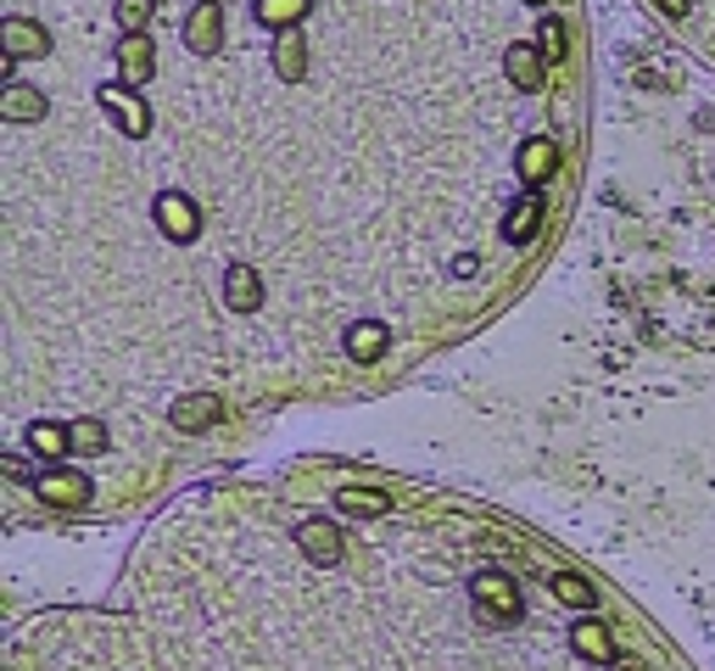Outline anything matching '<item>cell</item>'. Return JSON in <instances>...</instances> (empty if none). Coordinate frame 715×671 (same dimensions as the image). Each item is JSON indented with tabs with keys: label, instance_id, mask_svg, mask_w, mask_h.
I'll use <instances>...</instances> for the list:
<instances>
[{
	"label": "cell",
	"instance_id": "1",
	"mask_svg": "<svg viewBox=\"0 0 715 671\" xmlns=\"http://www.w3.org/2000/svg\"><path fill=\"white\" fill-rule=\"evenodd\" d=\"M470 599H476L487 616H498V621H514V616H520V587H514L503 571H481V576L470 582Z\"/></svg>",
	"mask_w": 715,
	"mask_h": 671
},
{
	"label": "cell",
	"instance_id": "2",
	"mask_svg": "<svg viewBox=\"0 0 715 671\" xmlns=\"http://www.w3.org/2000/svg\"><path fill=\"white\" fill-rule=\"evenodd\" d=\"M185 45L196 56H213L224 45V7H218V0H202V7L185 18Z\"/></svg>",
	"mask_w": 715,
	"mask_h": 671
},
{
	"label": "cell",
	"instance_id": "3",
	"mask_svg": "<svg viewBox=\"0 0 715 671\" xmlns=\"http://www.w3.org/2000/svg\"><path fill=\"white\" fill-rule=\"evenodd\" d=\"M157 224H162V235L168 241H196V202L191 196H179V191H162L157 196Z\"/></svg>",
	"mask_w": 715,
	"mask_h": 671
},
{
	"label": "cell",
	"instance_id": "4",
	"mask_svg": "<svg viewBox=\"0 0 715 671\" xmlns=\"http://www.w3.org/2000/svg\"><path fill=\"white\" fill-rule=\"evenodd\" d=\"M102 107L124 124V135H146L151 129V113L140 96H129V84H102Z\"/></svg>",
	"mask_w": 715,
	"mask_h": 671
},
{
	"label": "cell",
	"instance_id": "5",
	"mask_svg": "<svg viewBox=\"0 0 715 671\" xmlns=\"http://www.w3.org/2000/svg\"><path fill=\"white\" fill-rule=\"evenodd\" d=\"M218 419H224V397H213V392H191V397L173 403V426L179 432H207V426H218Z\"/></svg>",
	"mask_w": 715,
	"mask_h": 671
},
{
	"label": "cell",
	"instance_id": "6",
	"mask_svg": "<svg viewBox=\"0 0 715 671\" xmlns=\"http://www.w3.org/2000/svg\"><path fill=\"white\" fill-rule=\"evenodd\" d=\"M40 498L56 503V510H73V503L89 498V476H78V470H45L40 476Z\"/></svg>",
	"mask_w": 715,
	"mask_h": 671
},
{
	"label": "cell",
	"instance_id": "7",
	"mask_svg": "<svg viewBox=\"0 0 715 671\" xmlns=\"http://www.w3.org/2000/svg\"><path fill=\"white\" fill-rule=\"evenodd\" d=\"M570 649L581 654V660H598V665H609L615 660V638H609V621H576L570 627Z\"/></svg>",
	"mask_w": 715,
	"mask_h": 671
},
{
	"label": "cell",
	"instance_id": "8",
	"mask_svg": "<svg viewBox=\"0 0 715 671\" xmlns=\"http://www.w3.org/2000/svg\"><path fill=\"white\" fill-rule=\"evenodd\" d=\"M514 162H520V180H531V191H536V185H543L554 168H559V146H554V140H525Z\"/></svg>",
	"mask_w": 715,
	"mask_h": 671
},
{
	"label": "cell",
	"instance_id": "9",
	"mask_svg": "<svg viewBox=\"0 0 715 671\" xmlns=\"http://www.w3.org/2000/svg\"><path fill=\"white\" fill-rule=\"evenodd\" d=\"M536 224H543V196H536V191H525V196L509 207V219H503V241L525 246V241L536 235Z\"/></svg>",
	"mask_w": 715,
	"mask_h": 671
},
{
	"label": "cell",
	"instance_id": "10",
	"mask_svg": "<svg viewBox=\"0 0 715 671\" xmlns=\"http://www.w3.org/2000/svg\"><path fill=\"white\" fill-rule=\"evenodd\" d=\"M224 302H230L235 313H257V302H263V280H257V269L235 264V269L224 275Z\"/></svg>",
	"mask_w": 715,
	"mask_h": 671
},
{
	"label": "cell",
	"instance_id": "11",
	"mask_svg": "<svg viewBox=\"0 0 715 671\" xmlns=\"http://www.w3.org/2000/svg\"><path fill=\"white\" fill-rule=\"evenodd\" d=\"M118 73H124L129 84H146V78L157 73V56H151V40H146V34H129V40L118 45Z\"/></svg>",
	"mask_w": 715,
	"mask_h": 671
},
{
	"label": "cell",
	"instance_id": "12",
	"mask_svg": "<svg viewBox=\"0 0 715 671\" xmlns=\"http://www.w3.org/2000/svg\"><path fill=\"white\" fill-rule=\"evenodd\" d=\"M297 543H302V554H308L313 565H335V560H341V537H335L330 521H308V526L297 532Z\"/></svg>",
	"mask_w": 715,
	"mask_h": 671
},
{
	"label": "cell",
	"instance_id": "13",
	"mask_svg": "<svg viewBox=\"0 0 715 671\" xmlns=\"http://www.w3.org/2000/svg\"><path fill=\"white\" fill-rule=\"evenodd\" d=\"M0 40H7V56H40L51 45L45 29L29 23V18H7V23H0Z\"/></svg>",
	"mask_w": 715,
	"mask_h": 671
},
{
	"label": "cell",
	"instance_id": "14",
	"mask_svg": "<svg viewBox=\"0 0 715 671\" xmlns=\"http://www.w3.org/2000/svg\"><path fill=\"white\" fill-rule=\"evenodd\" d=\"M346 353H352L357 364H375V359L386 353V324H375V319H357V324L346 330Z\"/></svg>",
	"mask_w": 715,
	"mask_h": 671
},
{
	"label": "cell",
	"instance_id": "15",
	"mask_svg": "<svg viewBox=\"0 0 715 671\" xmlns=\"http://www.w3.org/2000/svg\"><path fill=\"white\" fill-rule=\"evenodd\" d=\"M503 67H509V78L520 84V90H543V56H536V45H509Z\"/></svg>",
	"mask_w": 715,
	"mask_h": 671
},
{
	"label": "cell",
	"instance_id": "16",
	"mask_svg": "<svg viewBox=\"0 0 715 671\" xmlns=\"http://www.w3.org/2000/svg\"><path fill=\"white\" fill-rule=\"evenodd\" d=\"M0 113H7L12 124H34V118H45V96L34 90V84H7V102H0Z\"/></svg>",
	"mask_w": 715,
	"mask_h": 671
},
{
	"label": "cell",
	"instance_id": "17",
	"mask_svg": "<svg viewBox=\"0 0 715 671\" xmlns=\"http://www.w3.org/2000/svg\"><path fill=\"white\" fill-rule=\"evenodd\" d=\"M335 503H341L346 515H386V510H392V498L375 492V487H341Z\"/></svg>",
	"mask_w": 715,
	"mask_h": 671
},
{
	"label": "cell",
	"instance_id": "18",
	"mask_svg": "<svg viewBox=\"0 0 715 671\" xmlns=\"http://www.w3.org/2000/svg\"><path fill=\"white\" fill-rule=\"evenodd\" d=\"M308 7H313V0H257V18L268 29H297L308 18Z\"/></svg>",
	"mask_w": 715,
	"mask_h": 671
},
{
	"label": "cell",
	"instance_id": "19",
	"mask_svg": "<svg viewBox=\"0 0 715 671\" xmlns=\"http://www.w3.org/2000/svg\"><path fill=\"white\" fill-rule=\"evenodd\" d=\"M302 67H308V45H302V34H286V40L275 45V73H280L286 84H297Z\"/></svg>",
	"mask_w": 715,
	"mask_h": 671
},
{
	"label": "cell",
	"instance_id": "20",
	"mask_svg": "<svg viewBox=\"0 0 715 671\" xmlns=\"http://www.w3.org/2000/svg\"><path fill=\"white\" fill-rule=\"evenodd\" d=\"M554 599L570 605V610H593L598 594H593V582H581L576 571H559V576H554Z\"/></svg>",
	"mask_w": 715,
	"mask_h": 671
},
{
	"label": "cell",
	"instance_id": "21",
	"mask_svg": "<svg viewBox=\"0 0 715 671\" xmlns=\"http://www.w3.org/2000/svg\"><path fill=\"white\" fill-rule=\"evenodd\" d=\"M29 448L40 459H56V454H73V437L62 426H51V419H40V426H29Z\"/></svg>",
	"mask_w": 715,
	"mask_h": 671
},
{
	"label": "cell",
	"instance_id": "22",
	"mask_svg": "<svg viewBox=\"0 0 715 671\" xmlns=\"http://www.w3.org/2000/svg\"><path fill=\"white\" fill-rule=\"evenodd\" d=\"M67 437H73V454H102L107 448V426H102V419H73Z\"/></svg>",
	"mask_w": 715,
	"mask_h": 671
},
{
	"label": "cell",
	"instance_id": "23",
	"mask_svg": "<svg viewBox=\"0 0 715 671\" xmlns=\"http://www.w3.org/2000/svg\"><path fill=\"white\" fill-rule=\"evenodd\" d=\"M151 0H118V23H124V34H146V23H151Z\"/></svg>",
	"mask_w": 715,
	"mask_h": 671
},
{
	"label": "cell",
	"instance_id": "24",
	"mask_svg": "<svg viewBox=\"0 0 715 671\" xmlns=\"http://www.w3.org/2000/svg\"><path fill=\"white\" fill-rule=\"evenodd\" d=\"M543 56H548V62L565 56V23H559V18H543Z\"/></svg>",
	"mask_w": 715,
	"mask_h": 671
},
{
	"label": "cell",
	"instance_id": "25",
	"mask_svg": "<svg viewBox=\"0 0 715 671\" xmlns=\"http://www.w3.org/2000/svg\"><path fill=\"white\" fill-rule=\"evenodd\" d=\"M660 12H671V18H687V0H660Z\"/></svg>",
	"mask_w": 715,
	"mask_h": 671
}]
</instances>
